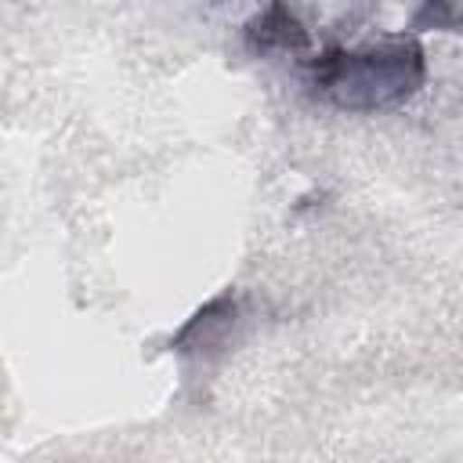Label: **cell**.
<instances>
[{
  "instance_id": "cell-1",
  "label": "cell",
  "mask_w": 463,
  "mask_h": 463,
  "mask_svg": "<svg viewBox=\"0 0 463 463\" xmlns=\"http://www.w3.org/2000/svg\"><path fill=\"white\" fill-rule=\"evenodd\" d=\"M427 80V54L412 33L362 43H329L307 58V87L340 112H387Z\"/></svg>"
},
{
  "instance_id": "cell-2",
  "label": "cell",
  "mask_w": 463,
  "mask_h": 463,
  "mask_svg": "<svg viewBox=\"0 0 463 463\" xmlns=\"http://www.w3.org/2000/svg\"><path fill=\"white\" fill-rule=\"evenodd\" d=\"M246 43L257 54H307L311 33L286 4H268L246 22Z\"/></svg>"
},
{
  "instance_id": "cell-3",
  "label": "cell",
  "mask_w": 463,
  "mask_h": 463,
  "mask_svg": "<svg viewBox=\"0 0 463 463\" xmlns=\"http://www.w3.org/2000/svg\"><path fill=\"white\" fill-rule=\"evenodd\" d=\"M412 22L416 29H463V4H427Z\"/></svg>"
}]
</instances>
